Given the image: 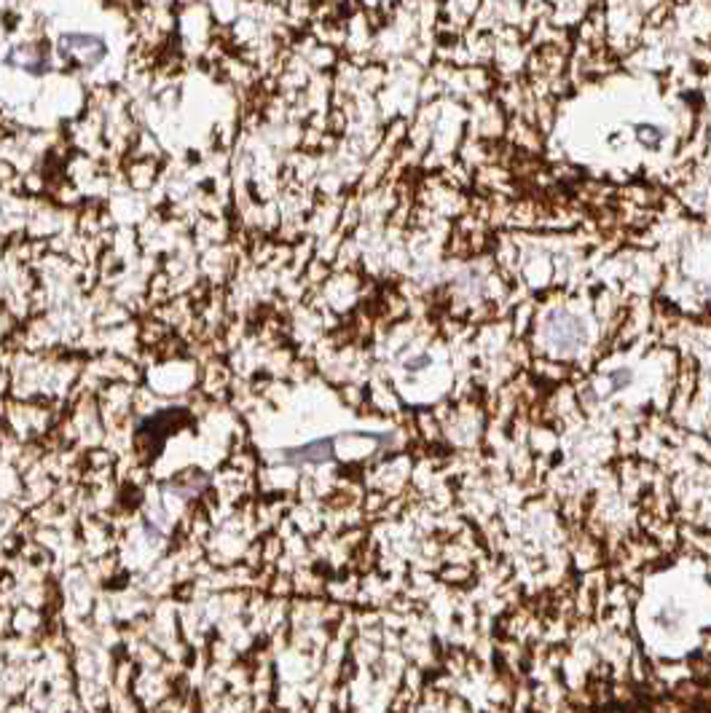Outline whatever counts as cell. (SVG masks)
Masks as SVG:
<instances>
[{
	"label": "cell",
	"instance_id": "cell-1",
	"mask_svg": "<svg viewBox=\"0 0 711 713\" xmlns=\"http://www.w3.org/2000/svg\"><path fill=\"white\" fill-rule=\"evenodd\" d=\"M543 335H545V344L561 354H572L578 352L588 333H586V325L580 317L570 314V311H553L548 319H545V327H543Z\"/></svg>",
	"mask_w": 711,
	"mask_h": 713
},
{
	"label": "cell",
	"instance_id": "cell-2",
	"mask_svg": "<svg viewBox=\"0 0 711 713\" xmlns=\"http://www.w3.org/2000/svg\"><path fill=\"white\" fill-rule=\"evenodd\" d=\"M56 48H59L62 59H81L86 64H97L107 54L105 40L99 35H89V32H62Z\"/></svg>",
	"mask_w": 711,
	"mask_h": 713
},
{
	"label": "cell",
	"instance_id": "cell-3",
	"mask_svg": "<svg viewBox=\"0 0 711 713\" xmlns=\"http://www.w3.org/2000/svg\"><path fill=\"white\" fill-rule=\"evenodd\" d=\"M333 451H336V437H322V440H314L309 446L285 451V462H290V464H322V462L333 459Z\"/></svg>",
	"mask_w": 711,
	"mask_h": 713
},
{
	"label": "cell",
	"instance_id": "cell-4",
	"mask_svg": "<svg viewBox=\"0 0 711 713\" xmlns=\"http://www.w3.org/2000/svg\"><path fill=\"white\" fill-rule=\"evenodd\" d=\"M610 381H612V392H618V389H623V386L631 381V373H629V370H615V373L610 376Z\"/></svg>",
	"mask_w": 711,
	"mask_h": 713
},
{
	"label": "cell",
	"instance_id": "cell-5",
	"mask_svg": "<svg viewBox=\"0 0 711 713\" xmlns=\"http://www.w3.org/2000/svg\"><path fill=\"white\" fill-rule=\"evenodd\" d=\"M637 134H639V137H642L645 142H647V140H653V142H658V140L664 137V134H661L658 129H650V132H647V126H637Z\"/></svg>",
	"mask_w": 711,
	"mask_h": 713
}]
</instances>
